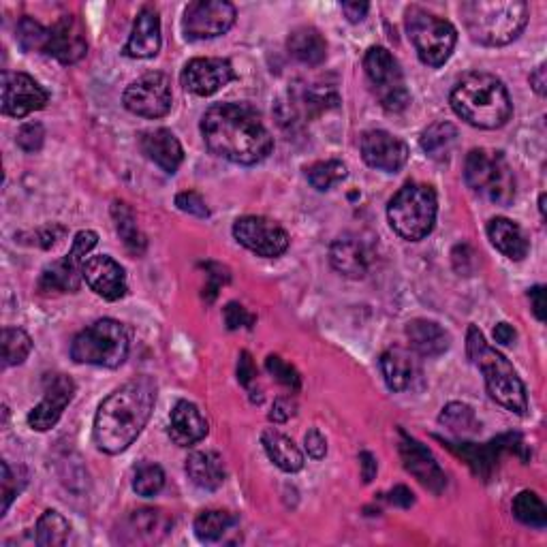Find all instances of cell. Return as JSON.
Returning <instances> with one entry per match:
<instances>
[{
	"label": "cell",
	"mask_w": 547,
	"mask_h": 547,
	"mask_svg": "<svg viewBox=\"0 0 547 547\" xmlns=\"http://www.w3.org/2000/svg\"><path fill=\"white\" fill-rule=\"evenodd\" d=\"M208 150L238 165H257L274 150V139L261 116L244 103L212 105L201 118Z\"/></svg>",
	"instance_id": "obj_1"
},
{
	"label": "cell",
	"mask_w": 547,
	"mask_h": 547,
	"mask_svg": "<svg viewBox=\"0 0 547 547\" xmlns=\"http://www.w3.org/2000/svg\"><path fill=\"white\" fill-rule=\"evenodd\" d=\"M156 383L150 377H137L109 394L95 417V443L101 451L116 456L127 451L146 428L154 411Z\"/></svg>",
	"instance_id": "obj_2"
},
{
	"label": "cell",
	"mask_w": 547,
	"mask_h": 547,
	"mask_svg": "<svg viewBox=\"0 0 547 547\" xmlns=\"http://www.w3.org/2000/svg\"><path fill=\"white\" fill-rule=\"evenodd\" d=\"M449 103L464 122L494 131L509 122L513 105L505 84L490 73H468L451 90Z\"/></svg>",
	"instance_id": "obj_3"
},
{
	"label": "cell",
	"mask_w": 547,
	"mask_h": 547,
	"mask_svg": "<svg viewBox=\"0 0 547 547\" xmlns=\"http://www.w3.org/2000/svg\"><path fill=\"white\" fill-rule=\"evenodd\" d=\"M466 353L471 362L483 372L488 394L507 411L524 417L528 413V396L518 372L509 364V359L492 349L475 325L468 327Z\"/></svg>",
	"instance_id": "obj_4"
},
{
	"label": "cell",
	"mask_w": 547,
	"mask_h": 547,
	"mask_svg": "<svg viewBox=\"0 0 547 547\" xmlns=\"http://www.w3.org/2000/svg\"><path fill=\"white\" fill-rule=\"evenodd\" d=\"M460 13L468 35L492 48L518 39L528 22V7L522 0H468Z\"/></svg>",
	"instance_id": "obj_5"
},
{
	"label": "cell",
	"mask_w": 547,
	"mask_h": 547,
	"mask_svg": "<svg viewBox=\"0 0 547 547\" xmlns=\"http://www.w3.org/2000/svg\"><path fill=\"white\" fill-rule=\"evenodd\" d=\"M436 193L428 184H404L387 206L389 225L400 238L419 242L428 238L436 223Z\"/></svg>",
	"instance_id": "obj_6"
},
{
	"label": "cell",
	"mask_w": 547,
	"mask_h": 547,
	"mask_svg": "<svg viewBox=\"0 0 547 547\" xmlns=\"http://www.w3.org/2000/svg\"><path fill=\"white\" fill-rule=\"evenodd\" d=\"M129 332L127 327L114 319H99L75 336L71 345V357L77 364L118 368L129 355Z\"/></svg>",
	"instance_id": "obj_7"
},
{
	"label": "cell",
	"mask_w": 547,
	"mask_h": 547,
	"mask_svg": "<svg viewBox=\"0 0 547 547\" xmlns=\"http://www.w3.org/2000/svg\"><path fill=\"white\" fill-rule=\"evenodd\" d=\"M464 180L468 189L490 199L496 206H509L515 199V176L503 152L471 150L464 163Z\"/></svg>",
	"instance_id": "obj_8"
},
{
	"label": "cell",
	"mask_w": 547,
	"mask_h": 547,
	"mask_svg": "<svg viewBox=\"0 0 547 547\" xmlns=\"http://www.w3.org/2000/svg\"><path fill=\"white\" fill-rule=\"evenodd\" d=\"M406 33L419 60L428 67H443L458 43V33L447 20L421 7L406 11Z\"/></svg>",
	"instance_id": "obj_9"
},
{
	"label": "cell",
	"mask_w": 547,
	"mask_h": 547,
	"mask_svg": "<svg viewBox=\"0 0 547 547\" xmlns=\"http://www.w3.org/2000/svg\"><path fill=\"white\" fill-rule=\"evenodd\" d=\"M364 69L383 109L392 114L404 112L411 103V92L404 84V75L394 54L374 45L364 56Z\"/></svg>",
	"instance_id": "obj_10"
},
{
	"label": "cell",
	"mask_w": 547,
	"mask_h": 547,
	"mask_svg": "<svg viewBox=\"0 0 547 547\" xmlns=\"http://www.w3.org/2000/svg\"><path fill=\"white\" fill-rule=\"evenodd\" d=\"M122 103L135 116L150 120L167 116L171 112V103H174L169 77L163 73L142 75L124 90Z\"/></svg>",
	"instance_id": "obj_11"
},
{
	"label": "cell",
	"mask_w": 547,
	"mask_h": 547,
	"mask_svg": "<svg viewBox=\"0 0 547 547\" xmlns=\"http://www.w3.org/2000/svg\"><path fill=\"white\" fill-rule=\"evenodd\" d=\"M236 22V7L225 0H197L184 11L182 28L186 39L201 41L225 35Z\"/></svg>",
	"instance_id": "obj_12"
},
{
	"label": "cell",
	"mask_w": 547,
	"mask_h": 547,
	"mask_svg": "<svg viewBox=\"0 0 547 547\" xmlns=\"http://www.w3.org/2000/svg\"><path fill=\"white\" fill-rule=\"evenodd\" d=\"M233 238L259 257H280L289 248V233L265 216H242L233 225Z\"/></svg>",
	"instance_id": "obj_13"
},
{
	"label": "cell",
	"mask_w": 547,
	"mask_h": 547,
	"mask_svg": "<svg viewBox=\"0 0 547 547\" xmlns=\"http://www.w3.org/2000/svg\"><path fill=\"white\" fill-rule=\"evenodd\" d=\"M75 394V383L67 374H48L43 383V400L28 413V426L37 432L52 430Z\"/></svg>",
	"instance_id": "obj_14"
},
{
	"label": "cell",
	"mask_w": 547,
	"mask_h": 547,
	"mask_svg": "<svg viewBox=\"0 0 547 547\" xmlns=\"http://www.w3.org/2000/svg\"><path fill=\"white\" fill-rule=\"evenodd\" d=\"M50 101V92L26 73H3V114L26 118L39 112Z\"/></svg>",
	"instance_id": "obj_15"
},
{
	"label": "cell",
	"mask_w": 547,
	"mask_h": 547,
	"mask_svg": "<svg viewBox=\"0 0 547 547\" xmlns=\"http://www.w3.org/2000/svg\"><path fill=\"white\" fill-rule=\"evenodd\" d=\"M233 65L225 58H195L182 71L184 90L197 97H212L218 90L236 80Z\"/></svg>",
	"instance_id": "obj_16"
},
{
	"label": "cell",
	"mask_w": 547,
	"mask_h": 547,
	"mask_svg": "<svg viewBox=\"0 0 547 547\" xmlns=\"http://www.w3.org/2000/svg\"><path fill=\"white\" fill-rule=\"evenodd\" d=\"M400 458L406 471L430 492L441 494L447 488V475L432 456V451L415 441L404 430H400Z\"/></svg>",
	"instance_id": "obj_17"
},
{
	"label": "cell",
	"mask_w": 547,
	"mask_h": 547,
	"mask_svg": "<svg viewBox=\"0 0 547 547\" xmlns=\"http://www.w3.org/2000/svg\"><path fill=\"white\" fill-rule=\"evenodd\" d=\"M362 156L368 167L396 174L409 161V146L387 131H368L362 137Z\"/></svg>",
	"instance_id": "obj_18"
},
{
	"label": "cell",
	"mask_w": 547,
	"mask_h": 547,
	"mask_svg": "<svg viewBox=\"0 0 547 547\" xmlns=\"http://www.w3.org/2000/svg\"><path fill=\"white\" fill-rule=\"evenodd\" d=\"M88 52L86 30L75 15H62V18L50 28L45 54L56 58L60 65H75Z\"/></svg>",
	"instance_id": "obj_19"
},
{
	"label": "cell",
	"mask_w": 547,
	"mask_h": 547,
	"mask_svg": "<svg viewBox=\"0 0 547 547\" xmlns=\"http://www.w3.org/2000/svg\"><path fill=\"white\" fill-rule=\"evenodd\" d=\"M82 276L86 280V285L92 291H95L97 295H101V298L107 300V302L122 300L129 291L127 274H124V268L118 261H114L112 257H107V255L90 257L84 263Z\"/></svg>",
	"instance_id": "obj_20"
},
{
	"label": "cell",
	"mask_w": 547,
	"mask_h": 547,
	"mask_svg": "<svg viewBox=\"0 0 547 547\" xmlns=\"http://www.w3.org/2000/svg\"><path fill=\"white\" fill-rule=\"evenodd\" d=\"M171 530L169 515L161 509L133 511L120 526V541L129 545H150L165 539Z\"/></svg>",
	"instance_id": "obj_21"
},
{
	"label": "cell",
	"mask_w": 547,
	"mask_h": 547,
	"mask_svg": "<svg viewBox=\"0 0 547 547\" xmlns=\"http://www.w3.org/2000/svg\"><path fill=\"white\" fill-rule=\"evenodd\" d=\"M453 453L468 462L473 473L488 479L494 471V464L503 451H515L522 447V439L518 434H505L500 439L490 441L488 445H473V443H445Z\"/></svg>",
	"instance_id": "obj_22"
},
{
	"label": "cell",
	"mask_w": 547,
	"mask_h": 547,
	"mask_svg": "<svg viewBox=\"0 0 547 547\" xmlns=\"http://www.w3.org/2000/svg\"><path fill=\"white\" fill-rule=\"evenodd\" d=\"M161 50V18L156 9L144 7L133 24L131 37L124 45V56L152 58Z\"/></svg>",
	"instance_id": "obj_23"
},
{
	"label": "cell",
	"mask_w": 547,
	"mask_h": 547,
	"mask_svg": "<svg viewBox=\"0 0 547 547\" xmlns=\"http://www.w3.org/2000/svg\"><path fill=\"white\" fill-rule=\"evenodd\" d=\"M208 421L193 402H178L169 417V436L178 447H193L208 436Z\"/></svg>",
	"instance_id": "obj_24"
},
{
	"label": "cell",
	"mask_w": 547,
	"mask_h": 547,
	"mask_svg": "<svg viewBox=\"0 0 547 547\" xmlns=\"http://www.w3.org/2000/svg\"><path fill=\"white\" fill-rule=\"evenodd\" d=\"M381 372L392 392H409L421 377V368L415 355L402 347H392L381 355Z\"/></svg>",
	"instance_id": "obj_25"
},
{
	"label": "cell",
	"mask_w": 547,
	"mask_h": 547,
	"mask_svg": "<svg viewBox=\"0 0 547 547\" xmlns=\"http://www.w3.org/2000/svg\"><path fill=\"white\" fill-rule=\"evenodd\" d=\"M289 114L304 116V118H317L327 109L338 105V92L334 86H323V84H308L293 88L289 92Z\"/></svg>",
	"instance_id": "obj_26"
},
{
	"label": "cell",
	"mask_w": 547,
	"mask_h": 547,
	"mask_svg": "<svg viewBox=\"0 0 547 547\" xmlns=\"http://www.w3.org/2000/svg\"><path fill=\"white\" fill-rule=\"evenodd\" d=\"M142 150L150 161H154L167 174H176L184 161V150L178 137L167 129H156L142 135Z\"/></svg>",
	"instance_id": "obj_27"
},
{
	"label": "cell",
	"mask_w": 547,
	"mask_h": 547,
	"mask_svg": "<svg viewBox=\"0 0 547 547\" xmlns=\"http://www.w3.org/2000/svg\"><path fill=\"white\" fill-rule=\"evenodd\" d=\"M406 338H409L413 351L421 357H439L451 345L445 327L428 319H415L406 325Z\"/></svg>",
	"instance_id": "obj_28"
},
{
	"label": "cell",
	"mask_w": 547,
	"mask_h": 547,
	"mask_svg": "<svg viewBox=\"0 0 547 547\" xmlns=\"http://www.w3.org/2000/svg\"><path fill=\"white\" fill-rule=\"evenodd\" d=\"M186 475L201 490H218L225 483V462L216 451H195L186 458Z\"/></svg>",
	"instance_id": "obj_29"
},
{
	"label": "cell",
	"mask_w": 547,
	"mask_h": 547,
	"mask_svg": "<svg viewBox=\"0 0 547 547\" xmlns=\"http://www.w3.org/2000/svg\"><path fill=\"white\" fill-rule=\"evenodd\" d=\"M330 263L336 272L347 278H364L370 255L357 238H338L330 248Z\"/></svg>",
	"instance_id": "obj_30"
},
{
	"label": "cell",
	"mask_w": 547,
	"mask_h": 547,
	"mask_svg": "<svg viewBox=\"0 0 547 547\" xmlns=\"http://www.w3.org/2000/svg\"><path fill=\"white\" fill-rule=\"evenodd\" d=\"M261 445L268 453V458L285 473H298L304 468V453L295 445L289 436L278 430H265L261 434Z\"/></svg>",
	"instance_id": "obj_31"
},
{
	"label": "cell",
	"mask_w": 547,
	"mask_h": 547,
	"mask_svg": "<svg viewBox=\"0 0 547 547\" xmlns=\"http://www.w3.org/2000/svg\"><path fill=\"white\" fill-rule=\"evenodd\" d=\"M287 50L295 60H300L302 65L317 67L327 58V41L317 28L302 26L295 28L289 35Z\"/></svg>",
	"instance_id": "obj_32"
},
{
	"label": "cell",
	"mask_w": 547,
	"mask_h": 547,
	"mask_svg": "<svg viewBox=\"0 0 547 547\" xmlns=\"http://www.w3.org/2000/svg\"><path fill=\"white\" fill-rule=\"evenodd\" d=\"M488 236L500 253L509 257L511 261H522L528 255V240L522 227L509 221V218H492L488 223Z\"/></svg>",
	"instance_id": "obj_33"
},
{
	"label": "cell",
	"mask_w": 547,
	"mask_h": 547,
	"mask_svg": "<svg viewBox=\"0 0 547 547\" xmlns=\"http://www.w3.org/2000/svg\"><path fill=\"white\" fill-rule=\"evenodd\" d=\"M82 265H77L69 257H62L50 263L39 276V291L41 293H75L82 285Z\"/></svg>",
	"instance_id": "obj_34"
},
{
	"label": "cell",
	"mask_w": 547,
	"mask_h": 547,
	"mask_svg": "<svg viewBox=\"0 0 547 547\" xmlns=\"http://www.w3.org/2000/svg\"><path fill=\"white\" fill-rule=\"evenodd\" d=\"M236 526V515L229 511H203L195 520V535L203 543H218L225 541Z\"/></svg>",
	"instance_id": "obj_35"
},
{
	"label": "cell",
	"mask_w": 547,
	"mask_h": 547,
	"mask_svg": "<svg viewBox=\"0 0 547 547\" xmlns=\"http://www.w3.org/2000/svg\"><path fill=\"white\" fill-rule=\"evenodd\" d=\"M112 218H114V225H116L118 236L124 242V246H127L129 253L137 255V257L144 255L146 236H144L142 231H139L137 221H135V214L127 206V203L116 201L114 206H112Z\"/></svg>",
	"instance_id": "obj_36"
},
{
	"label": "cell",
	"mask_w": 547,
	"mask_h": 547,
	"mask_svg": "<svg viewBox=\"0 0 547 547\" xmlns=\"http://www.w3.org/2000/svg\"><path fill=\"white\" fill-rule=\"evenodd\" d=\"M456 139H458V129L453 127L451 122H436L421 133L419 144H421V150H424L430 159L445 161L451 148L456 146Z\"/></svg>",
	"instance_id": "obj_37"
},
{
	"label": "cell",
	"mask_w": 547,
	"mask_h": 547,
	"mask_svg": "<svg viewBox=\"0 0 547 547\" xmlns=\"http://www.w3.org/2000/svg\"><path fill=\"white\" fill-rule=\"evenodd\" d=\"M71 524L54 509L45 511L35 528V543L41 547H60L69 541Z\"/></svg>",
	"instance_id": "obj_38"
},
{
	"label": "cell",
	"mask_w": 547,
	"mask_h": 547,
	"mask_svg": "<svg viewBox=\"0 0 547 547\" xmlns=\"http://www.w3.org/2000/svg\"><path fill=\"white\" fill-rule=\"evenodd\" d=\"M0 345H3L5 368L24 364L30 351H33V340L20 327H5L3 334H0Z\"/></svg>",
	"instance_id": "obj_39"
},
{
	"label": "cell",
	"mask_w": 547,
	"mask_h": 547,
	"mask_svg": "<svg viewBox=\"0 0 547 547\" xmlns=\"http://www.w3.org/2000/svg\"><path fill=\"white\" fill-rule=\"evenodd\" d=\"M441 424L453 432L456 436H471L479 430V421L475 417V411L471 409L468 404H462V402H451L447 404L441 417H439Z\"/></svg>",
	"instance_id": "obj_40"
},
{
	"label": "cell",
	"mask_w": 547,
	"mask_h": 547,
	"mask_svg": "<svg viewBox=\"0 0 547 547\" xmlns=\"http://www.w3.org/2000/svg\"><path fill=\"white\" fill-rule=\"evenodd\" d=\"M513 515L530 528H545L547 526V509L543 505V500L530 490H524L515 496Z\"/></svg>",
	"instance_id": "obj_41"
},
{
	"label": "cell",
	"mask_w": 547,
	"mask_h": 547,
	"mask_svg": "<svg viewBox=\"0 0 547 547\" xmlns=\"http://www.w3.org/2000/svg\"><path fill=\"white\" fill-rule=\"evenodd\" d=\"M347 174V165L340 161H319L306 169V178L317 191H330L332 186L345 180Z\"/></svg>",
	"instance_id": "obj_42"
},
{
	"label": "cell",
	"mask_w": 547,
	"mask_h": 547,
	"mask_svg": "<svg viewBox=\"0 0 547 547\" xmlns=\"http://www.w3.org/2000/svg\"><path fill=\"white\" fill-rule=\"evenodd\" d=\"M163 486H165V473H163V468L159 464L142 462L135 468L133 490L139 496H144V498L156 496L163 490Z\"/></svg>",
	"instance_id": "obj_43"
},
{
	"label": "cell",
	"mask_w": 547,
	"mask_h": 547,
	"mask_svg": "<svg viewBox=\"0 0 547 547\" xmlns=\"http://www.w3.org/2000/svg\"><path fill=\"white\" fill-rule=\"evenodd\" d=\"M48 35L50 28H43L37 20L24 18L18 22V28H15V39H18L20 48L24 52H45V45H48Z\"/></svg>",
	"instance_id": "obj_44"
},
{
	"label": "cell",
	"mask_w": 547,
	"mask_h": 547,
	"mask_svg": "<svg viewBox=\"0 0 547 547\" xmlns=\"http://www.w3.org/2000/svg\"><path fill=\"white\" fill-rule=\"evenodd\" d=\"M0 466H3V477H0V496H3V507H0V515H5L13 503V498L18 496L26 486V471L20 466L18 473H15L9 466V462H3Z\"/></svg>",
	"instance_id": "obj_45"
},
{
	"label": "cell",
	"mask_w": 547,
	"mask_h": 547,
	"mask_svg": "<svg viewBox=\"0 0 547 547\" xmlns=\"http://www.w3.org/2000/svg\"><path fill=\"white\" fill-rule=\"evenodd\" d=\"M265 368H268V372L280 385H285L287 389H291V392H300V387H302L300 372L295 370L291 364H287L283 357L270 355L268 359H265Z\"/></svg>",
	"instance_id": "obj_46"
},
{
	"label": "cell",
	"mask_w": 547,
	"mask_h": 547,
	"mask_svg": "<svg viewBox=\"0 0 547 547\" xmlns=\"http://www.w3.org/2000/svg\"><path fill=\"white\" fill-rule=\"evenodd\" d=\"M97 242H99V236H97L95 231H90V229L80 231V233H77V236H75L73 246H71V250H69V255H67V257H69L71 261H75L77 265H82V268H84L88 253H90L92 248L97 246Z\"/></svg>",
	"instance_id": "obj_47"
},
{
	"label": "cell",
	"mask_w": 547,
	"mask_h": 547,
	"mask_svg": "<svg viewBox=\"0 0 547 547\" xmlns=\"http://www.w3.org/2000/svg\"><path fill=\"white\" fill-rule=\"evenodd\" d=\"M43 139H45V129L39 122H28L18 131V146L28 154L39 152L43 146Z\"/></svg>",
	"instance_id": "obj_48"
},
{
	"label": "cell",
	"mask_w": 547,
	"mask_h": 547,
	"mask_svg": "<svg viewBox=\"0 0 547 547\" xmlns=\"http://www.w3.org/2000/svg\"><path fill=\"white\" fill-rule=\"evenodd\" d=\"M203 268H206L208 272V285L203 287V298H206L208 302H214L218 289H221L225 283H229L231 276H229V270L218 263H203Z\"/></svg>",
	"instance_id": "obj_49"
},
{
	"label": "cell",
	"mask_w": 547,
	"mask_h": 547,
	"mask_svg": "<svg viewBox=\"0 0 547 547\" xmlns=\"http://www.w3.org/2000/svg\"><path fill=\"white\" fill-rule=\"evenodd\" d=\"M223 317H225L227 330H231V332L242 330V327H253L255 325V317L250 315V312L238 302H229L223 310Z\"/></svg>",
	"instance_id": "obj_50"
},
{
	"label": "cell",
	"mask_w": 547,
	"mask_h": 547,
	"mask_svg": "<svg viewBox=\"0 0 547 547\" xmlns=\"http://www.w3.org/2000/svg\"><path fill=\"white\" fill-rule=\"evenodd\" d=\"M176 206L186 212V214H193V216H199V218H208L210 216V210L206 206V201H203V197L195 191H184L176 197Z\"/></svg>",
	"instance_id": "obj_51"
},
{
	"label": "cell",
	"mask_w": 547,
	"mask_h": 547,
	"mask_svg": "<svg viewBox=\"0 0 547 547\" xmlns=\"http://www.w3.org/2000/svg\"><path fill=\"white\" fill-rule=\"evenodd\" d=\"M304 443H306V451H308L310 458H315V460H323L325 458L327 441H325V436L317 428H312V430L306 432Z\"/></svg>",
	"instance_id": "obj_52"
},
{
	"label": "cell",
	"mask_w": 547,
	"mask_h": 547,
	"mask_svg": "<svg viewBox=\"0 0 547 547\" xmlns=\"http://www.w3.org/2000/svg\"><path fill=\"white\" fill-rule=\"evenodd\" d=\"M67 236V229L62 225H48L43 227L35 233V242L41 246V248H52L54 244H58V240H62Z\"/></svg>",
	"instance_id": "obj_53"
},
{
	"label": "cell",
	"mask_w": 547,
	"mask_h": 547,
	"mask_svg": "<svg viewBox=\"0 0 547 547\" xmlns=\"http://www.w3.org/2000/svg\"><path fill=\"white\" fill-rule=\"evenodd\" d=\"M295 409H298V406H295L291 398H276L270 419L274 421V424H285V421H289L295 415Z\"/></svg>",
	"instance_id": "obj_54"
},
{
	"label": "cell",
	"mask_w": 547,
	"mask_h": 547,
	"mask_svg": "<svg viewBox=\"0 0 547 547\" xmlns=\"http://www.w3.org/2000/svg\"><path fill=\"white\" fill-rule=\"evenodd\" d=\"M255 379H257V366L253 362V357H250L248 351H242L238 359V381L244 387H250V383H253Z\"/></svg>",
	"instance_id": "obj_55"
},
{
	"label": "cell",
	"mask_w": 547,
	"mask_h": 547,
	"mask_svg": "<svg viewBox=\"0 0 547 547\" xmlns=\"http://www.w3.org/2000/svg\"><path fill=\"white\" fill-rule=\"evenodd\" d=\"M387 500H389V503H392V505H396V507L409 509V507H413V503H415V496H413V492H411L409 488H406V486H396L392 492H389Z\"/></svg>",
	"instance_id": "obj_56"
},
{
	"label": "cell",
	"mask_w": 547,
	"mask_h": 547,
	"mask_svg": "<svg viewBox=\"0 0 547 547\" xmlns=\"http://www.w3.org/2000/svg\"><path fill=\"white\" fill-rule=\"evenodd\" d=\"M528 298H530V304H533V312L535 317L539 321H545V308H547V302H545V287L537 285L528 291Z\"/></svg>",
	"instance_id": "obj_57"
},
{
	"label": "cell",
	"mask_w": 547,
	"mask_h": 547,
	"mask_svg": "<svg viewBox=\"0 0 547 547\" xmlns=\"http://www.w3.org/2000/svg\"><path fill=\"white\" fill-rule=\"evenodd\" d=\"M359 468H362L364 483H370L374 477H377V460H374L370 451L359 453Z\"/></svg>",
	"instance_id": "obj_58"
},
{
	"label": "cell",
	"mask_w": 547,
	"mask_h": 547,
	"mask_svg": "<svg viewBox=\"0 0 547 547\" xmlns=\"http://www.w3.org/2000/svg\"><path fill=\"white\" fill-rule=\"evenodd\" d=\"M370 5L368 3H342V13L347 15V20L357 24V22H362L366 18V13H368Z\"/></svg>",
	"instance_id": "obj_59"
},
{
	"label": "cell",
	"mask_w": 547,
	"mask_h": 547,
	"mask_svg": "<svg viewBox=\"0 0 547 547\" xmlns=\"http://www.w3.org/2000/svg\"><path fill=\"white\" fill-rule=\"evenodd\" d=\"M530 86L535 88L537 95H545L547 90V75H545V65H539L533 73H530Z\"/></svg>",
	"instance_id": "obj_60"
},
{
	"label": "cell",
	"mask_w": 547,
	"mask_h": 547,
	"mask_svg": "<svg viewBox=\"0 0 547 547\" xmlns=\"http://www.w3.org/2000/svg\"><path fill=\"white\" fill-rule=\"evenodd\" d=\"M515 336L518 334H515V330L509 323H498L494 327V338H496V342H500V345H511Z\"/></svg>",
	"instance_id": "obj_61"
},
{
	"label": "cell",
	"mask_w": 547,
	"mask_h": 547,
	"mask_svg": "<svg viewBox=\"0 0 547 547\" xmlns=\"http://www.w3.org/2000/svg\"><path fill=\"white\" fill-rule=\"evenodd\" d=\"M539 210H541V216L545 218V195L539 197Z\"/></svg>",
	"instance_id": "obj_62"
}]
</instances>
